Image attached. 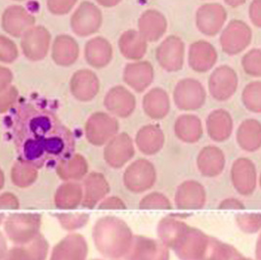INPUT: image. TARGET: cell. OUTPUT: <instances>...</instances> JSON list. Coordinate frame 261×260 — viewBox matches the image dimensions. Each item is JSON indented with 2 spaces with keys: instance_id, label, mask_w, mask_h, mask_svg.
Listing matches in <instances>:
<instances>
[{
  "instance_id": "cell-1",
  "label": "cell",
  "mask_w": 261,
  "mask_h": 260,
  "mask_svg": "<svg viewBox=\"0 0 261 260\" xmlns=\"http://www.w3.org/2000/svg\"><path fill=\"white\" fill-rule=\"evenodd\" d=\"M10 128L19 160L38 169L56 168L74 153L72 132L44 107L21 104L13 115Z\"/></svg>"
},
{
  "instance_id": "cell-2",
  "label": "cell",
  "mask_w": 261,
  "mask_h": 260,
  "mask_svg": "<svg viewBox=\"0 0 261 260\" xmlns=\"http://www.w3.org/2000/svg\"><path fill=\"white\" fill-rule=\"evenodd\" d=\"M92 236L99 252L113 260L126 256L134 238L128 225L115 216L98 219L93 227Z\"/></svg>"
},
{
  "instance_id": "cell-3",
  "label": "cell",
  "mask_w": 261,
  "mask_h": 260,
  "mask_svg": "<svg viewBox=\"0 0 261 260\" xmlns=\"http://www.w3.org/2000/svg\"><path fill=\"white\" fill-rule=\"evenodd\" d=\"M41 215L38 213H16L9 215L3 223L8 239L15 245H24L38 236Z\"/></svg>"
},
{
  "instance_id": "cell-4",
  "label": "cell",
  "mask_w": 261,
  "mask_h": 260,
  "mask_svg": "<svg viewBox=\"0 0 261 260\" xmlns=\"http://www.w3.org/2000/svg\"><path fill=\"white\" fill-rule=\"evenodd\" d=\"M119 121L106 113L93 114L85 124V137L94 146L110 142L119 132Z\"/></svg>"
},
{
  "instance_id": "cell-5",
  "label": "cell",
  "mask_w": 261,
  "mask_h": 260,
  "mask_svg": "<svg viewBox=\"0 0 261 260\" xmlns=\"http://www.w3.org/2000/svg\"><path fill=\"white\" fill-rule=\"evenodd\" d=\"M156 172L151 162L139 159L126 168L123 174L124 186L133 193H143L155 183Z\"/></svg>"
},
{
  "instance_id": "cell-6",
  "label": "cell",
  "mask_w": 261,
  "mask_h": 260,
  "mask_svg": "<svg viewBox=\"0 0 261 260\" xmlns=\"http://www.w3.org/2000/svg\"><path fill=\"white\" fill-rule=\"evenodd\" d=\"M103 21L100 9L91 2H83L71 16V28L79 36H88L95 34Z\"/></svg>"
},
{
  "instance_id": "cell-7",
  "label": "cell",
  "mask_w": 261,
  "mask_h": 260,
  "mask_svg": "<svg viewBox=\"0 0 261 260\" xmlns=\"http://www.w3.org/2000/svg\"><path fill=\"white\" fill-rule=\"evenodd\" d=\"M173 98L175 105L180 110L194 111L204 104L205 90L198 81L186 79L177 83Z\"/></svg>"
},
{
  "instance_id": "cell-8",
  "label": "cell",
  "mask_w": 261,
  "mask_h": 260,
  "mask_svg": "<svg viewBox=\"0 0 261 260\" xmlns=\"http://www.w3.org/2000/svg\"><path fill=\"white\" fill-rule=\"evenodd\" d=\"M125 260H169V250L160 240L134 236Z\"/></svg>"
},
{
  "instance_id": "cell-9",
  "label": "cell",
  "mask_w": 261,
  "mask_h": 260,
  "mask_svg": "<svg viewBox=\"0 0 261 260\" xmlns=\"http://www.w3.org/2000/svg\"><path fill=\"white\" fill-rule=\"evenodd\" d=\"M185 45L178 36H168L156 49L155 58L163 69L167 71H178L184 63Z\"/></svg>"
},
{
  "instance_id": "cell-10",
  "label": "cell",
  "mask_w": 261,
  "mask_h": 260,
  "mask_svg": "<svg viewBox=\"0 0 261 260\" xmlns=\"http://www.w3.org/2000/svg\"><path fill=\"white\" fill-rule=\"evenodd\" d=\"M252 34L249 25L242 21H232L220 37V44L228 55H236L249 46Z\"/></svg>"
},
{
  "instance_id": "cell-11",
  "label": "cell",
  "mask_w": 261,
  "mask_h": 260,
  "mask_svg": "<svg viewBox=\"0 0 261 260\" xmlns=\"http://www.w3.org/2000/svg\"><path fill=\"white\" fill-rule=\"evenodd\" d=\"M51 35L44 27L37 25L30 29L22 36L21 46L24 56L31 61H40L47 55Z\"/></svg>"
},
{
  "instance_id": "cell-12",
  "label": "cell",
  "mask_w": 261,
  "mask_h": 260,
  "mask_svg": "<svg viewBox=\"0 0 261 260\" xmlns=\"http://www.w3.org/2000/svg\"><path fill=\"white\" fill-rule=\"evenodd\" d=\"M238 87V76L228 66H221L212 73L208 80V89L215 100L225 101L233 96Z\"/></svg>"
},
{
  "instance_id": "cell-13",
  "label": "cell",
  "mask_w": 261,
  "mask_h": 260,
  "mask_svg": "<svg viewBox=\"0 0 261 260\" xmlns=\"http://www.w3.org/2000/svg\"><path fill=\"white\" fill-rule=\"evenodd\" d=\"M135 154L133 141L126 133L116 135L108 143L104 150V159L108 166L120 168L128 163Z\"/></svg>"
},
{
  "instance_id": "cell-14",
  "label": "cell",
  "mask_w": 261,
  "mask_h": 260,
  "mask_svg": "<svg viewBox=\"0 0 261 260\" xmlns=\"http://www.w3.org/2000/svg\"><path fill=\"white\" fill-rule=\"evenodd\" d=\"M227 18L223 6L217 3H208L201 6L196 15V24L199 31L205 36L217 35L222 29Z\"/></svg>"
},
{
  "instance_id": "cell-15",
  "label": "cell",
  "mask_w": 261,
  "mask_h": 260,
  "mask_svg": "<svg viewBox=\"0 0 261 260\" xmlns=\"http://www.w3.org/2000/svg\"><path fill=\"white\" fill-rule=\"evenodd\" d=\"M35 23L36 18L22 6L8 7L2 15V29L15 37L24 36Z\"/></svg>"
},
{
  "instance_id": "cell-16",
  "label": "cell",
  "mask_w": 261,
  "mask_h": 260,
  "mask_svg": "<svg viewBox=\"0 0 261 260\" xmlns=\"http://www.w3.org/2000/svg\"><path fill=\"white\" fill-rule=\"evenodd\" d=\"M88 246L81 234H70L52 249L50 260H86Z\"/></svg>"
},
{
  "instance_id": "cell-17",
  "label": "cell",
  "mask_w": 261,
  "mask_h": 260,
  "mask_svg": "<svg viewBox=\"0 0 261 260\" xmlns=\"http://www.w3.org/2000/svg\"><path fill=\"white\" fill-rule=\"evenodd\" d=\"M48 244L43 235L39 234L32 242L16 245L2 255V260H45L47 257Z\"/></svg>"
},
{
  "instance_id": "cell-18",
  "label": "cell",
  "mask_w": 261,
  "mask_h": 260,
  "mask_svg": "<svg viewBox=\"0 0 261 260\" xmlns=\"http://www.w3.org/2000/svg\"><path fill=\"white\" fill-rule=\"evenodd\" d=\"M104 104L113 115L119 118H128L135 110L136 100L129 90L122 86H116L108 92Z\"/></svg>"
},
{
  "instance_id": "cell-19",
  "label": "cell",
  "mask_w": 261,
  "mask_h": 260,
  "mask_svg": "<svg viewBox=\"0 0 261 260\" xmlns=\"http://www.w3.org/2000/svg\"><path fill=\"white\" fill-rule=\"evenodd\" d=\"M70 88L75 99L89 102L99 92V80L93 71L81 70L72 75Z\"/></svg>"
},
{
  "instance_id": "cell-20",
  "label": "cell",
  "mask_w": 261,
  "mask_h": 260,
  "mask_svg": "<svg viewBox=\"0 0 261 260\" xmlns=\"http://www.w3.org/2000/svg\"><path fill=\"white\" fill-rule=\"evenodd\" d=\"M83 190L82 205L87 209H93L109 194L110 185L102 173L91 172L83 182Z\"/></svg>"
},
{
  "instance_id": "cell-21",
  "label": "cell",
  "mask_w": 261,
  "mask_h": 260,
  "mask_svg": "<svg viewBox=\"0 0 261 260\" xmlns=\"http://www.w3.org/2000/svg\"><path fill=\"white\" fill-rule=\"evenodd\" d=\"M153 67L147 61L128 64L123 71L124 83L137 92H142L147 89L153 82Z\"/></svg>"
},
{
  "instance_id": "cell-22",
  "label": "cell",
  "mask_w": 261,
  "mask_h": 260,
  "mask_svg": "<svg viewBox=\"0 0 261 260\" xmlns=\"http://www.w3.org/2000/svg\"><path fill=\"white\" fill-rule=\"evenodd\" d=\"M138 28L139 33L147 41L154 42L165 35L167 23L162 13L156 10H147L141 15Z\"/></svg>"
},
{
  "instance_id": "cell-23",
  "label": "cell",
  "mask_w": 261,
  "mask_h": 260,
  "mask_svg": "<svg viewBox=\"0 0 261 260\" xmlns=\"http://www.w3.org/2000/svg\"><path fill=\"white\" fill-rule=\"evenodd\" d=\"M217 60V53L214 46L206 41L193 43L189 50V65L198 72L210 71Z\"/></svg>"
},
{
  "instance_id": "cell-24",
  "label": "cell",
  "mask_w": 261,
  "mask_h": 260,
  "mask_svg": "<svg viewBox=\"0 0 261 260\" xmlns=\"http://www.w3.org/2000/svg\"><path fill=\"white\" fill-rule=\"evenodd\" d=\"M84 57L91 67L101 69L110 64L113 57V48L106 38L95 37L86 43Z\"/></svg>"
},
{
  "instance_id": "cell-25",
  "label": "cell",
  "mask_w": 261,
  "mask_h": 260,
  "mask_svg": "<svg viewBox=\"0 0 261 260\" xmlns=\"http://www.w3.org/2000/svg\"><path fill=\"white\" fill-rule=\"evenodd\" d=\"M80 54V48L76 41L67 35H61L55 38L52 46V59L63 67L72 65Z\"/></svg>"
},
{
  "instance_id": "cell-26",
  "label": "cell",
  "mask_w": 261,
  "mask_h": 260,
  "mask_svg": "<svg viewBox=\"0 0 261 260\" xmlns=\"http://www.w3.org/2000/svg\"><path fill=\"white\" fill-rule=\"evenodd\" d=\"M136 145L143 154L152 155L159 153L165 144L163 130L156 125H146L136 135Z\"/></svg>"
},
{
  "instance_id": "cell-27",
  "label": "cell",
  "mask_w": 261,
  "mask_h": 260,
  "mask_svg": "<svg viewBox=\"0 0 261 260\" xmlns=\"http://www.w3.org/2000/svg\"><path fill=\"white\" fill-rule=\"evenodd\" d=\"M169 98L162 88H154L145 95L143 99V109L148 117L153 119H162L169 112Z\"/></svg>"
},
{
  "instance_id": "cell-28",
  "label": "cell",
  "mask_w": 261,
  "mask_h": 260,
  "mask_svg": "<svg viewBox=\"0 0 261 260\" xmlns=\"http://www.w3.org/2000/svg\"><path fill=\"white\" fill-rule=\"evenodd\" d=\"M83 186L74 181L63 183L54 197L56 206L62 210L76 209L83 202Z\"/></svg>"
},
{
  "instance_id": "cell-29",
  "label": "cell",
  "mask_w": 261,
  "mask_h": 260,
  "mask_svg": "<svg viewBox=\"0 0 261 260\" xmlns=\"http://www.w3.org/2000/svg\"><path fill=\"white\" fill-rule=\"evenodd\" d=\"M119 50L123 57L129 60H140L147 51V40L139 32L129 30L119 38Z\"/></svg>"
},
{
  "instance_id": "cell-30",
  "label": "cell",
  "mask_w": 261,
  "mask_h": 260,
  "mask_svg": "<svg viewBox=\"0 0 261 260\" xmlns=\"http://www.w3.org/2000/svg\"><path fill=\"white\" fill-rule=\"evenodd\" d=\"M88 171V164L82 154H73L56 167V172L62 180L77 181L83 179Z\"/></svg>"
},
{
  "instance_id": "cell-31",
  "label": "cell",
  "mask_w": 261,
  "mask_h": 260,
  "mask_svg": "<svg viewBox=\"0 0 261 260\" xmlns=\"http://www.w3.org/2000/svg\"><path fill=\"white\" fill-rule=\"evenodd\" d=\"M174 130L180 140L184 142H195L202 134L201 121L195 116L184 115L177 118Z\"/></svg>"
},
{
  "instance_id": "cell-32",
  "label": "cell",
  "mask_w": 261,
  "mask_h": 260,
  "mask_svg": "<svg viewBox=\"0 0 261 260\" xmlns=\"http://www.w3.org/2000/svg\"><path fill=\"white\" fill-rule=\"evenodd\" d=\"M37 169L38 168L36 166L18 160L11 170L13 184L19 188H28L32 186L37 179Z\"/></svg>"
},
{
  "instance_id": "cell-33",
  "label": "cell",
  "mask_w": 261,
  "mask_h": 260,
  "mask_svg": "<svg viewBox=\"0 0 261 260\" xmlns=\"http://www.w3.org/2000/svg\"><path fill=\"white\" fill-rule=\"evenodd\" d=\"M61 226L68 231H74L87 224L89 215L85 213H57L54 215Z\"/></svg>"
},
{
  "instance_id": "cell-34",
  "label": "cell",
  "mask_w": 261,
  "mask_h": 260,
  "mask_svg": "<svg viewBox=\"0 0 261 260\" xmlns=\"http://www.w3.org/2000/svg\"><path fill=\"white\" fill-rule=\"evenodd\" d=\"M243 101L250 110L261 111V82L250 83L243 91Z\"/></svg>"
},
{
  "instance_id": "cell-35",
  "label": "cell",
  "mask_w": 261,
  "mask_h": 260,
  "mask_svg": "<svg viewBox=\"0 0 261 260\" xmlns=\"http://www.w3.org/2000/svg\"><path fill=\"white\" fill-rule=\"evenodd\" d=\"M228 115L224 111H215L207 119V127L208 132L213 138H219L224 133L222 132V127H225L228 124Z\"/></svg>"
},
{
  "instance_id": "cell-36",
  "label": "cell",
  "mask_w": 261,
  "mask_h": 260,
  "mask_svg": "<svg viewBox=\"0 0 261 260\" xmlns=\"http://www.w3.org/2000/svg\"><path fill=\"white\" fill-rule=\"evenodd\" d=\"M244 71L252 76H261V51L254 49L247 53L242 60Z\"/></svg>"
},
{
  "instance_id": "cell-37",
  "label": "cell",
  "mask_w": 261,
  "mask_h": 260,
  "mask_svg": "<svg viewBox=\"0 0 261 260\" xmlns=\"http://www.w3.org/2000/svg\"><path fill=\"white\" fill-rule=\"evenodd\" d=\"M140 209L142 210H170L171 203L165 195L160 193H152L146 196L140 201Z\"/></svg>"
},
{
  "instance_id": "cell-38",
  "label": "cell",
  "mask_w": 261,
  "mask_h": 260,
  "mask_svg": "<svg viewBox=\"0 0 261 260\" xmlns=\"http://www.w3.org/2000/svg\"><path fill=\"white\" fill-rule=\"evenodd\" d=\"M18 49L15 43L5 36H0V61L10 64L18 58Z\"/></svg>"
},
{
  "instance_id": "cell-39",
  "label": "cell",
  "mask_w": 261,
  "mask_h": 260,
  "mask_svg": "<svg viewBox=\"0 0 261 260\" xmlns=\"http://www.w3.org/2000/svg\"><path fill=\"white\" fill-rule=\"evenodd\" d=\"M18 99V90L13 85H9L3 90H0V112L4 114L11 109Z\"/></svg>"
},
{
  "instance_id": "cell-40",
  "label": "cell",
  "mask_w": 261,
  "mask_h": 260,
  "mask_svg": "<svg viewBox=\"0 0 261 260\" xmlns=\"http://www.w3.org/2000/svg\"><path fill=\"white\" fill-rule=\"evenodd\" d=\"M77 0H47L48 10L54 15L70 12Z\"/></svg>"
},
{
  "instance_id": "cell-41",
  "label": "cell",
  "mask_w": 261,
  "mask_h": 260,
  "mask_svg": "<svg viewBox=\"0 0 261 260\" xmlns=\"http://www.w3.org/2000/svg\"><path fill=\"white\" fill-rule=\"evenodd\" d=\"M98 209L99 210H125L126 205L118 197H110L105 199L104 201H101Z\"/></svg>"
},
{
  "instance_id": "cell-42",
  "label": "cell",
  "mask_w": 261,
  "mask_h": 260,
  "mask_svg": "<svg viewBox=\"0 0 261 260\" xmlns=\"http://www.w3.org/2000/svg\"><path fill=\"white\" fill-rule=\"evenodd\" d=\"M250 21L256 27L261 28V0H253L249 7Z\"/></svg>"
},
{
  "instance_id": "cell-43",
  "label": "cell",
  "mask_w": 261,
  "mask_h": 260,
  "mask_svg": "<svg viewBox=\"0 0 261 260\" xmlns=\"http://www.w3.org/2000/svg\"><path fill=\"white\" fill-rule=\"evenodd\" d=\"M0 207L8 210H17L19 209V201L16 196L11 193H4L0 198Z\"/></svg>"
},
{
  "instance_id": "cell-44",
  "label": "cell",
  "mask_w": 261,
  "mask_h": 260,
  "mask_svg": "<svg viewBox=\"0 0 261 260\" xmlns=\"http://www.w3.org/2000/svg\"><path fill=\"white\" fill-rule=\"evenodd\" d=\"M13 75L11 71L6 68L0 69V90L5 89L12 82Z\"/></svg>"
},
{
  "instance_id": "cell-45",
  "label": "cell",
  "mask_w": 261,
  "mask_h": 260,
  "mask_svg": "<svg viewBox=\"0 0 261 260\" xmlns=\"http://www.w3.org/2000/svg\"><path fill=\"white\" fill-rule=\"evenodd\" d=\"M100 5L104 7H114L118 5L121 0H96Z\"/></svg>"
},
{
  "instance_id": "cell-46",
  "label": "cell",
  "mask_w": 261,
  "mask_h": 260,
  "mask_svg": "<svg viewBox=\"0 0 261 260\" xmlns=\"http://www.w3.org/2000/svg\"><path fill=\"white\" fill-rule=\"evenodd\" d=\"M226 4L231 6V7H238L242 4H244L247 0H224Z\"/></svg>"
},
{
  "instance_id": "cell-47",
  "label": "cell",
  "mask_w": 261,
  "mask_h": 260,
  "mask_svg": "<svg viewBox=\"0 0 261 260\" xmlns=\"http://www.w3.org/2000/svg\"><path fill=\"white\" fill-rule=\"evenodd\" d=\"M17 1H21V0H17Z\"/></svg>"
},
{
  "instance_id": "cell-48",
  "label": "cell",
  "mask_w": 261,
  "mask_h": 260,
  "mask_svg": "<svg viewBox=\"0 0 261 260\" xmlns=\"http://www.w3.org/2000/svg\"><path fill=\"white\" fill-rule=\"evenodd\" d=\"M95 260H100V259H95Z\"/></svg>"
}]
</instances>
